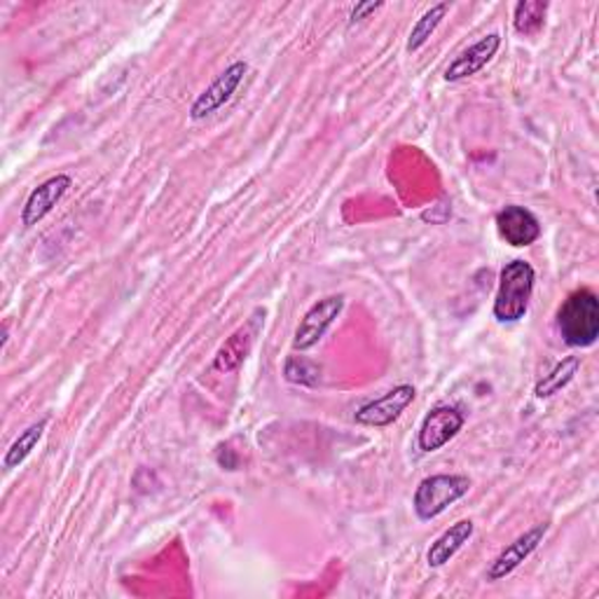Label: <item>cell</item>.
<instances>
[{
  "mask_svg": "<svg viewBox=\"0 0 599 599\" xmlns=\"http://www.w3.org/2000/svg\"><path fill=\"white\" fill-rule=\"evenodd\" d=\"M536 272L527 260H511L499 274V290L495 298V319L499 324H517L529 310Z\"/></svg>",
  "mask_w": 599,
  "mask_h": 599,
  "instance_id": "1",
  "label": "cell"
},
{
  "mask_svg": "<svg viewBox=\"0 0 599 599\" xmlns=\"http://www.w3.org/2000/svg\"><path fill=\"white\" fill-rule=\"evenodd\" d=\"M558 330L570 347H592L599 337V300L590 288H578L558 310Z\"/></svg>",
  "mask_w": 599,
  "mask_h": 599,
  "instance_id": "2",
  "label": "cell"
},
{
  "mask_svg": "<svg viewBox=\"0 0 599 599\" xmlns=\"http://www.w3.org/2000/svg\"><path fill=\"white\" fill-rule=\"evenodd\" d=\"M471 491V481L466 475H432V478H424L414 491V513L420 520H434L440 513L450 509L452 503L464 499Z\"/></svg>",
  "mask_w": 599,
  "mask_h": 599,
  "instance_id": "3",
  "label": "cell"
},
{
  "mask_svg": "<svg viewBox=\"0 0 599 599\" xmlns=\"http://www.w3.org/2000/svg\"><path fill=\"white\" fill-rule=\"evenodd\" d=\"M246 73H249V64L246 61H235V64H229L216 80H213L202 95L195 99V103L190 105V120L199 122L209 117L211 113H216L219 109L233 99L235 91L239 89V85L244 83Z\"/></svg>",
  "mask_w": 599,
  "mask_h": 599,
  "instance_id": "4",
  "label": "cell"
},
{
  "mask_svg": "<svg viewBox=\"0 0 599 599\" xmlns=\"http://www.w3.org/2000/svg\"><path fill=\"white\" fill-rule=\"evenodd\" d=\"M260 314H265V312L258 310L249 321H246L244 326H239L221 345V349L216 351V357H213V371L223 373V375L239 371V367L244 365V361L249 359V354L253 351L260 326H263V319H260Z\"/></svg>",
  "mask_w": 599,
  "mask_h": 599,
  "instance_id": "5",
  "label": "cell"
},
{
  "mask_svg": "<svg viewBox=\"0 0 599 599\" xmlns=\"http://www.w3.org/2000/svg\"><path fill=\"white\" fill-rule=\"evenodd\" d=\"M345 307V298L342 296H330L319 300L310 307V312H307L300 321V326L296 330L294 337V349L296 351H307L321 342V337L328 333V328L333 326V321L340 316Z\"/></svg>",
  "mask_w": 599,
  "mask_h": 599,
  "instance_id": "6",
  "label": "cell"
},
{
  "mask_svg": "<svg viewBox=\"0 0 599 599\" xmlns=\"http://www.w3.org/2000/svg\"><path fill=\"white\" fill-rule=\"evenodd\" d=\"M464 428V414L452 405H436L426 414L420 428V450L422 452H438L445 448L459 432Z\"/></svg>",
  "mask_w": 599,
  "mask_h": 599,
  "instance_id": "7",
  "label": "cell"
},
{
  "mask_svg": "<svg viewBox=\"0 0 599 599\" xmlns=\"http://www.w3.org/2000/svg\"><path fill=\"white\" fill-rule=\"evenodd\" d=\"M414 396H417L414 387H410V384H401V387H394L382 398H375V401L359 408L354 412V420L357 424H363V426H389L401 417L405 408L414 401Z\"/></svg>",
  "mask_w": 599,
  "mask_h": 599,
  "instance_id": "8",
  "label": "cell"
},
{
  "mask_svg": "<svg viewBox=\"0 0 599 599\" xmlns=\"http://www.w3.org/2000/svg\"><path fill=\"white\" fill-rule=\"evenodd\" d=\"M497 229L499 237L515 246V249H525L541 237V223L534 213L525 207H506L497 213Z\"/></svg>",
  "mask_w": 599,
  "mask_h": 599,
  "instance_id": "9",
  "label": "cell"
},
{
  "mask_svg": "<svg viewBox=\"0 0 599 599\" xmlns=\"http://www.w3.org/2000/svg\"><path fill=\"white\" fill-rule=\"evenodd\" d=\"M546 532H548V525H536V527H532L529 532H525L522 536H517V539H515L513 544L506 546V548L499 552V556H497V560L489 564L487 581H489V583H497V581H501V578H506V576H511V574L517 570V566H520L522 562H525L536 548H539V544L544 541Z\"/></svg>",
  "mask_w": 599,
  "mask_h": 599,
  "instance_id": "10",
  "label": "cell"
},
{
  "mask_svg": "<svg viewBox=\"0 0 599 599\" xmlns=\"http://www.w3.org/2000/svg\"><path fill=\"white\" fill-rule=\"evenodd\" d=\"M71 186H73V180L66 174H57L45 183H40V186L28 195L26 204L22 209V225L34 227L45 216H50L52 209L61 202V199H64V195L68 192Z\"/></svg>",
  "mask_w": 599,
  "mask_h": 599,
  "instance_id": "11",
  "label": "cell"
},
{
  "mask_svg": "<svg viewBox=\"0 0 599 599\" xmlns=\"http://www.w3.org/2000/svg\"><path fill=\"white\" fill-rule=\"evenodd\" d=\"M499 48H501V36L487 34L485 38L471 45L469 50L459 54L448 68H445V75H442L445 83H459V80L471 78V75H475V73H481L489 64V61L495 59Z\"/></svg>",
  "mask_w": 599,
  "mask_h": 599,
  "instance_id": "12",
  "label": "cell"
},
{
  "mask_svg": "<svg viewBox=\"0 0 599 599\" xmlns=\"http://www.w3.org/2000/svg\"><path fill=\"white\" fill-rule=\"evenodd\" d=\"M473 532H475L473 520H459V522H454V525L448 532H442L438 536V539L432 544V548H428V552H426L428 566H434V570H438V566L448 564L457 556V552L471 541Z\"/></svg>",
  "mask_w": 599,
  "mask_h": 599,
  "instance_id": "13",
  "label": "cell"
},
{
  "mask_svg": "<svg viewBox=\"0 0 599 599\" xmlns=\"http://www.w3.org/2000/svg\"><path fill=\"white\" fill-rule=\"evenodd\" d=\"M45 428H48V420H40L36 424H30L28 428H24V432L20 434V438L14 440L8 452H5V459H3V469L5 471H12V469H20L26 459L30 457V452H34L38 448V442L45 434Z\"/></svg>",
  "mask_w": 599,
  "mask_h": 599,
  "instance_id": "14",
  "label": "cell"
},
{
  "mask_svg": "<svg viewBox=\"0 0 599 599\" xmlns=\"http://www.w3.org/2000/svg\"><path fill=\"white\" fill-rule=\"evenodd\" d=\"M578 367H581L578 357L562 359L548 375H544V379H539V384H536V389H534V396L536 398H550V396L560 394L566 387V384L574 379V375L578 373Z\"/></svg>",
  "mask_w": 599,
  "mask_h": 599,
  "instance_id": "15",
  "label": "cell"
},
{
  "mask_svg": "<svg viewBox=\"0 0 599 599\" xmlns=\"http://www.w3.org/2000/svg\"><path fill=\"white\" fill-rule=\"evenodd\" d=\"M450 12V3H438L434 5L432 10H426L422 17L417 20V24L412 26L410 30V38H408V45H405V50L412 54V52H417L422 50L424 45L428 42V38H432L436 34V28L440 26V22L445 20V14Z\"/></svg>",
  "mask_w": 599,
  "mask_h": 599,
  "instance_id": "16",
  "label": "cell"
},
{
  "mask_svg": "<svg viewBox=\"0 0 599 599\" xmlns=\"http://www.w3.org/2000/svg\"><path fill=\"white\" fill-rule=\"evenodd\" d=\"M546 0H520L515 5L513 14V26L522 36H534L539 34L546 24V12H548Z\"/></svg>",
  "mask_w": 599,
  "mask_h": 599,
  "instance_id": "17",
  "label": "cell"
},
{
  "mask_svg": "<svg viewBox=\"0 0 599 599\" xmlns=\"http://www.w3.org/2000/svg\"><path fill=\"white\" fill-rule=\"evenodd\" d=\"M284 375L288 382L302 384V387H314L321 379V367L314 361H307L304 357L288 359L284 365Z\"/></svg>",
  "mask_w": 599,
  "mask_h": 599,
  "instance_id": "18",
  "label": "cell"
},
{
  "mask_svg": "<svg viewBox=\"0 0 599 599\" xmlns=\"http://www.w3.org/2000/svg\"><path fill=\"white\" fill-rule=\"evenodd\" d=\"M382 8H384V3H359L354 10H351V14H349V24L363 22L367 17V14H375Z\"/></svg>",
  "mask_w": 599,
  "mask_h": 599,
  "instance_id": "19",
  "label": "cell"
}]
</instances>
